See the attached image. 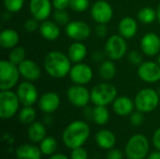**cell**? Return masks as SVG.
I'll use <instances>...</instances> for the list:
<instances>
[{
    "label": "cell",
    "mask_w": 160,
    "mask_h": 159,
    "mask_svg": "<svg viewBox=\"0 0 160 159\" xmlns=\"http://www.w3.org/2000/svg\"><path fill=\"white\" fill-rule=\"evenodd\" d=\"M90 13L92 19L97 23L110 22L113 17V9L112 5L105 0L96 1L90 8Z\"/></svg>",
    "instance_id": "8fae6325"
},
{
    "label": "cell",
    "mask_w": 160,
    "mask_h": 159,
    "mask_svg": "<svg viewBox=\"0 0 160 159\" xmlns=\"http://www.w3.org/2000/svg\"><path fill=\"white\" fill-rule=\"evenodd\" d=\"M109 119H110V112L107 106L95 105V107L93 108L92 121L98 126H104L109 122Z\"/></svg>",
    "instance_id": "83f0119b"
},
{
    "label": "cell",
    "mask_w": 160,
    "mask_h": 159,
    "mask_svg": "<svg viewBox=\"0 0 160 159\" xmlns=\"http://www.w3.org/2000/svg\"><path fill=\"white\" fill-rule=\"evenodd\" d=\"M159 100L160 97L158 91L152 88H143L135 97V108L143 113L152 112L158 108Z\"/></svg>",
    "instance_id": "5b68a950"
},
{
    "label": "cell",
    "mask_w": 160,
    "mask_h": 159,
    "mask_svg": "<svg viewBox=\"0 0 160 159\" xmlns=\"http://www.w3.org/2000/svg\"><path fill=\"white\" fill-rule=\"evenodd\" d=\"M108 28L105 23H98V25L95 28V34L98 37L103 38L107 36Z\"/></svg>",
    "instance_id": "ab89813d"
},
{
    "label": "cell",
    "mask_w": 160,
    "mask_h": 159,
    "mask_svg": "<svg viewBox=\"0 0 160 159\" xmlns=\"http://www.w3.org/2000/svg\"><path fill=\"white\" fill-rule=\"evenodd\" d=\"M128 52L127 39L121 35L111 36L105 44V52L109 59L113 61L122 59Z\"/></svg>",
    "instance_id": "ba28073f"
},
{
    "label": "cell",
    "mask_w": 160,
    "mask_h": 159,
    "mask_svg": "<svg viewBox=\"0 0 160 159\" xmlns=\"http://www.w3.org/2000/svg\"><path fill=\"white\" fill-rule=\"evenodd\" d=\"M105 53H106L105 52H103L101 51H95L92 53V58L96 62H102V61H104V54Z\"/></svg>",
    "instance_id": "ee69618b"
},
{
    "label": "cell",
    "mask_w": 160,
    "mask_h": 159,
    "mask_svg": "<svg viewBox=\"0 0 160 159\" xmlns=\"http://www.w3.org/2000/svg\"><path fill=\"white\" fill-rule=\"evenodd\" d=\"M158 63L160 65V54H158Z\"/></svg>",
    "instance_id": "f907efd6"
},
{
    "label": "cell",
    "mask_w": 160,
    "mask_h": 159,
    "mask_svg": "<svg viewBox=\"0 0 160 159\" xmlns=\"http://www.w3.org/2000/svg\"><path fill=\"white\" fill-rule=\"evenodd\" d=\"M20 37L16 30L12 28H6L1 31L0 34V45L2 48L11 50L19 43Z\"/></svg>",
    "instance_id": "484cf974"
},
{
    "label": "cell",
    "mask_w": 160,
    "mask_h": 159,
    "mask_svg": "<svg viewBox=\"0 0 160 159\" xmlns=\"http://www.w3.org/2000/svg\"><path fill=\"white\" fill-rule=\"evenodd\" d=\"M91 92V101L94 105L108 106L112 104L118 97L117 88L109 82H101L95 85Z\"/></svg>",
    "instance_id": "277c9868"
},
{
    "label": "cell",
    "mask_w": 160,
    "mask_h": 159,
    "mask_svg": "<svg viewBox=\"0 0 160 159\" xmlns=\"http://www.w3.org/2000/svg\"><path fill=\"white\" fill-rule=\"evenodd\" d=\"M53 122V119L52 117L51 116V114H46L43 118V123L46 125V126H50L52 125V123Z\"/></svg>",
    "instance_id": "7dc6e473"
},
{
    "label": "cell",
    "mask_w": 160,
    "mask_h": 159,
    "mask_svg": "<svg viewBox=\"0 0 160 159\" xmlns=\"http://www.w3.org/2000/svg\"><path fill=\"white\" fill-rule=\"evenodd\" d=\"M52 0H30L29 11L32 17L39 22L48 20L52 11Z\"/></svg>",
    "instance_id": "9a60e30c"
},
{
    "label": "cell",
    "mask_w": 160,
    "mask_h": 159,
    "mask_svg": "<svg viewBox=\"0 0 160 159\" xmlns=\"http://www.w3.org/2000/svg\"><path fill=\"white\" fill-rule=\"evenodd\" d=\"M98 73L101 79L105 81H111L116 75V66L112 59L104 60L100 63V66L98 67Z\"/></svg>",
    "instance_id": "4316f807"
},
{
    "label": "cell",
    "mask_w": 160,
    "mask_h": 159,
    "mask_svg": "<svg viewBox=\"0 0 160 159\" xmlns=\"http://www.w3.org/2000/svg\"><path fill=\"white\" fill-rule=\"evenodd\" d=\"M70 159H88L87 151L82 146L71 150Z\"/></svg>",
    "instance_id": "f35d334b"
},
{
    "label": "cell",
    "mask_w": 160,
    "mask_h": 159,
    "mask_svg": "<svg viewBox=\"0 0 160 159\" xmlns=\"http://www.w3.org/2000/svg\"><path fill=\"white\" fill-rule=\"evenodd\" d=\"M21 76L29 82H36L41 77L40 67L32 59H24L18 65Z\"/></svg>",
    "instance_id": "ac0fdd59"
},
{
    "label": "cell",
    "mask_w": 160,
    "mask_h": 159,
    "mask_svg": "<svg viewBox=\"0 0 160 159\" xmlns=\"http://www.w3.org/2000/svg\"><path fill=\"white\" fill-rule=\"evenodd\" d=\"M20 71L17 65L9 60L0 61V90H11L20 79Z\"/></svg>",
    "instance_id": "8992f818"
},
{
    "label": "cell",
    "mask_w": 160,
    "mask_h": 159,
    "mask_svg": "<svg viewBox=\"0 0 160 159\" xmlns=\"http://www.w3.org/2000/svg\"><path fill=\"white\" fill-rule=\"evenodd\" d=\"M4 7L10 13H17L23 7L24 0H3Z\"/></svg>",
    "instance_id": "d6a6232c"
},
{
    "label": "cell",
    "mask_w": 160,
    "mask_h": 159,
    "mask_svg": "<svg viewBox=\"0 0 160 159\" xmlns=\"http://www.w3.org/2000/svg\"><path fill=\"white\" fill-rule=\"evenodd\" d=\"M129 121H130L131 126H133V127H141L144 122L143 112H140L138 110L136 112H133L130 114Z\"/></svg>",
    "instance_id": "d590c367"
},
{
    "label": "cell",
    "mask_w": 160,
    "mask_h": 159,
    "mask_svg": "<svg viewBox=\"0 0 160 159\" xmlns=\"http://www.w3.org/2000/svg\"><path fill=\"white\" fill-rule=\"evenodd\" d=\"M97 144L104 150H111L116 143V138L113 132L109 129H100L95 136Z\"/></svg>",
    "instance_id": "cb8c5ba5"
},
{
    "label": "cell",
    "mask_w": 160,
    "mask_h": 159,
    "mask_svg": "<svg viewBox=\"0 0 160 159\" xmlns=\"http://www.w3.org/2000/svg\"><path fill=\"white\" fill-rule=\"evenodd\" d=\"M52 4L54 9H66L69 7L70 0H52Z\"/></svg>",
    "instance_id": "60d3db41"
},
{
    "label": "cell",
    "mask_w": 160,
    "mask_h": 159,
    "mask_svg": "<svg viewBox=\"0 0 160 159\" xmlns=\"http://www.w3.org/2000/svg\"><path fill=\"white\" fill-rule=\"evenodd\" d=\"M39 21H38L36 18L32 17V18H29L27 19L25 22H24V24H23V27L25 29L26 32L28 33H34L36 32L38 28H39Z\"/></svg>",
    "instance_id": "8d00e7d4"
},
{
    "label": "cell",
    "mask_w": 160,
    "mask_h": 159,
    "mask_svg": "<svg viewBox=\"0 0 160 159\" xmlns=\"http://www.w3.org/2000/svg\"><path fill=\"white\" fill-rule=\"evenodd\" d=\"M68 76L73 83L86 85L92 81L94 72L89 65L81 62L76 63L71 67Z\"/></svg>",
    "instance_id": "4fadbf2b"
},
{
    "label": "cell",
    "mask_w": 160,
    "mask_h": 159,
    "mask_svg": "<svg viewBox=\"0 0 160 159\" xmlns=\"http://www.w3.org/2000/svg\"><path fill=\"white\" fill-rule=\"evenodd\" d=\"M87 55V48L82 41H74L68 49V56L74 64L81 63Z\"/></svg>",
    "instance_id": "d4e9b609"
},
{
    "label": "cell",
    "mask_w": 160,
    "mask_h": 159,
    "mask_svg": "<svg viewBox=\"0 0 160 159\" xmlns=\"http://www.w3.org/2000/svg\"><path fill=\"white\" fill-rule=\"evenodd\" d=\"M158 95H159V97H160V87L158 88Z\"/></svg>",
    "instance_id": "816d5d0a"
},
{
    "label": "cell",
    "mask_w": 160,
    "mask_h": 159,
    "mask_svg": "<svg viewBox=\"0 0 160 159\" xmlns=\"http://www.w3.org/2000/svg\"><path fill=\"white\" fill-rule=\"evenodd\" d=\"M37 116L36 110L33 108V106H23V108L19 112L18 119L19 122L22 125H30L33 122H35Z\"/></svg>",
    "instance_id": "f546056e"
},
{
    "label": "cell",
    "mask_w": 160,
    "mask_h": 159,
    "mask_svg": "<svg viewBox=\"0 0 160 159\" xmlns=\"http://www.w3.org/2000/svg\"><path fill=\"white\" fill-rule=\"evenodd\" d=\"M39 148L41 150L42 155L52 156L55 153L57 149V142L52 137H46L40 143Z\"/></svg>",
    "instance_id": "4dcf8cb0"
},
{
    "label": "cell",
    "mask_w": 160,
    "mask_h": 159,
    "mask_svg": "<svg viewBox=\"0 0 160 159\" xmlns=\"http://www.w3.org/2000/svg\"><path fill=\"white\" fill-rule=\"evenodd\" d=\"M142 52L147 56H156L160 52V37L153 32L146 33L141 39Z\"/></svg>",
    "instance_id": "2e32d148"
},
{
    "label": "cell",
    "mask_w": 160,
    "mask_h": 159,
    "mask_svg": "<svg viewBox=\"0 0 160 159\" xmlns=\"http://www.w3.org/2000/svg\"><path fill=\"white\" fill-rule=\"evenodd\" d=\"M53 21L60 26H66L69 22V14L66 9H55L53 12Z\"/></svg>",
    "instance_id": "836d02e7"
},
{
    "label": "cell",
    "mask_w": 160,
    "mask_h": 159,
    "mask_svg": "<svg viewBox=\"0 0 160 159\" xmlns=\"http://www.w3.org/2000/svg\"><path fill=\"white\" fill-rule=\"evenodd\" d=\"M67 97L70 104L77 108H84L88 106L91 100V92L85 85L73 84L67 90Z\"/></svg>",
    "instance_id": "9c48e42d"
},
{
    "label": "cell",
    "mask_w": 160,
    "mask_h": 159,
    "mask_svg": "<svg viewBox=\"0 0 160 159\" xmlns=\"http://www.w3.org/2000/svg\"><path fill=\"white\" fill-rule=\"evenodd\" d=\"M43 67L52 78L63 79L69 74L72 66L68 54L60 51H51L44 57Z\"/></svg>",
    "instance_id": "6da1fadb"
},
{
    "label": "cell",
    "mask_w": 160,
    "mask_h": 159,
    "mask_svg": "<svg viewBox=\"0 0 160 159\" xmlns=\"http://www.w3.org/2000/svg\"><path fill=\"white\" fill-rule=\"evenodd\" d=\"M125 153H123L122 151L118 150V149H111L109 150L106 159H123Z\"/></svg>",
    "instance_id": "b9f144b4"
},
{
    "label": "cell",
    "mask_w": 160,
    "mask_h": 159,
    "mask_svg": "<svg viewBox=\"0 0 160 159\" xmlns=\"http://www.w3.org/2000/svg\"><path fill=\"white\" fill-rule=\"evenodd\" d=\"M90 7V0H70L69 7L75 12H84Z\"/></svg>",
    "instance_id": "e575fe53"
},
{
    "label": "cell",
    "mask_w": 160,
    "mask_h": 159,
    "mask_svg": "<svg viewBox=\"0 0 160 159\" xmlns=\"http://www.w3.org/2000/svg\"><path fill=\"white\" fill-rule=\"evenodd\" d=\"M135 103L129 97L120 96L117 97L112 102L113 112L119 116H128L134 112Z\"/></svg>",
    "instance_id": "d6986e66"
},
{
    "label": "cell",
    "mask_w": 160,
    "mask_h": 159,
    "mask_svg": "<svg viewBox=\"0 0 160 159\" xmlns=\"http://www.w3.org/2000/svg\"><path fill=\"white\" fill-rule=\"evenodd\" d=\"M84 117L88 120H92L93 119V108L91 107H84Z\"/></svg>",
    "instance_id": "f6af8a7d"
},
{
    "label": "cell",
    "mask_w": 160,
    "mask_h": 159,
    "mask_svg": "<svg viewBox=\"0 0 160 159\" xmlns=\"http://www.w3.org/2000/svg\"><path fill=\"white\" fill-rule=\"evenodd\" d=\"M157 15H158V21L160 23V3L158 4V9H157Z\"/></svg>",
    "instance_id": "681fc988"
},
{
    "label": "cell",
    "mask_w": 160,
    "mask_h": 159,
    "mask_svg": "<svg viewBox=\"0 0 160 159\" xmlns=\"http://www.w3.org/2000/svg\"><path fill=\"white\" fill-rule=\"evenodd\" d=\"M146 159H160V151L157 150V151L151 153L150 155L147 156Z\"/></svg>",
    "instance_id": "c3c4849f"
},
{
    "label": "cell",
    "mask_w": 160,
    "mask_h": 159,
    "mask_svg": "<svg viewBox=\"0 0 160 159\" xmlns=\"http://www.w3.org/2000/svg\"><path fill=\"white\" fill-rule=\"evenodd\" d=\"M15 155L18 159H41L42 157L40 148L31 143L20 145L16 149Z\"/></svg>",
    "instance_id": "603a6c76"
},
{
    "label": "cell",
    "mask_w": 160,
    "mask_h": 159,
    "mask_svg": "<svg viewBox=\"0 0 160 159\" xmlns=\"http://www.w3.org/2000/svg\"><path fill=\"white\" fill-rule=\"evenodd\" d=\"M61 99L58 94L54 92H46L44 93L38 101L39 110L45 114H52L60 106Z\"/></svg>",
    "instance_id": "e0dca14e"
},
{
    "label": "cell",
    "mask_w": 160,
    "mask_h": 159,
    "mask_svg": "<svg viewBox=\"0 0 160 159\" xmlns=\"http://www.w3.org/2000/svg\"><path fill=\"white\" fill-rule=\"evenodd\" d=\"M66 35L74 41H84L91 35L90 25L83 21H70L65 26Z\"/></svg>",
    "instance_id": "7c38bea8"
},
{
    "label": "cell",
    "mask_w": 160,
    "mask_h": 159,
    "mask_svg": "<svg viewBox=\"0 0 160 159\" xmlns=\"http://www.w3.org/2000/svg\"><path fill=\"white\" fill-rule=\"evenodd\" d=\"M48 159H68V157L62 153H57V154H53L50 156V157Z\"/></svg>",
    "instance_id": "bcb514c9"
},
{
    "label": "cell",
    "mask_w": 160,
    "mask_h": 159,
    "mask_svg": "<svg viewBox=\"0 0 160 159\" xmlns=\"http://www.w3.org/2000/svg\"><path fill=\"white\" fill-rule=\"evenodd\" d=\"M128 58L129 63H131L132 65L140 66L142 63V54L141 52L136 51V50L129 52L128 54Z\"/></svg>",
    "instance_id": "74e56055"
},
{
    "label": "cell",
    "mask_w": 160,
    "mask_h": 159,
    "mask_svg": "<svg viewBox=\"0 0 160 159\" xmlns=\"http://www.w3.org/2000/svg\"><path fill=\"white\" fill-rule=\"evenodd\" d=\"M153 145L154 147L160 151V127H158L153 135Z\"/></svg>",
    "instance_id": "7bdbcfd3"
},
{
    "label": "cell",
    "mask_w": 160,
    "mask_h": 159,
    "mask_svg": "<svg viewBox=\"0 0 160 159\" xmlns=\"http://www.w3.org/2000/svg\"><path fill=\"white\" fill-rule=\"evenodd\" d=\"M27 136L34 143H40L47 137L46 125L43 122L35 121L28 126Z\"/></svg>",
    "instance_id": "7402d4cb"
},
{
    "label": "cell",
    "mask_w": 160,
    "mask_h": 159,
    "mask_svg": "<svg viewBox=\"0 0 160 159\" xmlns=\"http://www.w3.org/2000/svg\"><path fill=\"white\" fill-rule=\"evenodd\" d=\"M38 31L40 36L48 41H54L61 35L60 25H58L54 21L50 20L41 22L39 24Z\"/></svg>",
    "instance_id": "ffe728a7"
},
{
    "label": "cell",
    "mask_w": 160,
    "mask_h": 159,
    "mask_svg": "<svg viewBox=\"0 0 160 159\" xmlns=\"http://www.w3.org/2000/svg\"><path fill=\"white\" fill-rule=\"evenodd\" d=\"M150 144L142 134H135L129 138L125 147V156L128 159H144L149 155Z\"/></svg>",
    "instance_id": "3957f363"
},
{
    "label": "cell",
    "mask_w": 160,
    "mask_h": 159,
    "mask_svg": "<svg viewBox=\"0 0 160 159\" xmlns=\"http://www.w3.org/2000/svg\"><path fill=\"white\" fill-rule=\"evenodd\" d=\"M26 56V52H25V49L22 46H16L14 48H12L9 52V54H8V60L10 62H12L13 64L15 65H19L21 64L25 58Z\"/></svg>",
    "instance_id": "1f68e13d"
},
{
    "label": "cell",
    "mask_w": 160,
    "mask_h": 159,
    "mask_svg": "<svg viewBox=\"0 0 160 159\" xmlns=\"http://www.w3.org/2000/svg\"><path fill=\"white\" fill-rule=\"evenodd\" d=\"M138 19L143 24H150L158 19L157 10L152 7H143L138 11Z\"/></svg>",
    "instance_id": "f1b7e54d"
},
{
    "label": "cell",
    "mask_w": 160,
    "mask_h": 159,
    "mask_svg": "<svg viewBox=\"0 0 160 159\" xmlns=\"http://www.w3.org/2000/svg\"><path fill=\"white\" fill-rule=\"evenodd\" d=\"M21 102L16 92L3 90L0 92V117L3 120L12 118L18 112Z\"/></svg>",
    "instance_id": "52a82bcc"
},
{
    "label": "cell",
    "mask_w": 160,
    "mask_h": 159,
    "mask_svg": "<svg viewBox=\"0 0 160 159\" xmlns=\"http://www.w3.org/2000/svg\"><path fill=\"white\" fill-rule=\"evenodd\" d=\"M138 23L137 21L130 17H124L118 23V33L126 39H130L137 35Z\"/></svg>",
    "instance_id": "44dd1931"
},
{
    "label": "cell",
    "mask_w": 160,
    "mask_h": 159,
    "mask_svg": "<svg viewBox=\"0 0 160 159\" xmlns=\"http://www.w3.org/2000/svg\"><path fill=\"white\" fill-rule=\"evenodd\" d=\"M16 94L22 106H33L38 101V91L33 82L24 81L17 85Z\"/></svg>",
    "instance_id": "30bf717a"
},
{
    "label": "cell",
    "mask_w": 160,
    "mask_h": 159,
    "mask_svg": "<svg viewBox=\"0 0 160 159\" xmlns=\"http://www.w3.org/2000/svg\"><path fill=\"white\" fill-rule=\"evenodd\" d=\"M90 136V127L82 120H76L68 124L63 131L62 140L66 147L72 150L83 146Z\"/></svg>",
    "instance_id": "7a4b0ae2"
},
{
    "label": "cell",
    "mask_w": 160,
    "mask_h": 159,
    "mask_svg": "<svg viewBox=\"0 0 160 159\" xmlns=\"http://www.w3.org/2000/svg\"><path fill=\"white\" fill-rule=\"evenodd\" d=\"M139 78L148 83H155L160 81V65L158 62H142L137 70Z\"/></svg>",
    "instance_id": "5bb4252c"
}]
</instances>
